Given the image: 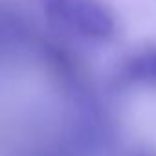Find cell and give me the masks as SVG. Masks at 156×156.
Here are the masks:
<instances>
[{
    "label": "cell",
    "mask_w": 156,
    "mask_h": 156,
    "mask_svg": "<svg viewBox=\"0 0 156 156\" xmlns=\"http://www.w3.org/2000/svg\"><path fill=\"white\" fill-rule=\"evenodd\" d=\"M44 15L64 31L85 39H107L114 33V19L96 0H42Z\"/></svg>",
    "instance_id": "obj_1"
},
{
    "label": "cell",
    "mask_w": 156,
    "mask_h": 156,
    "mask_svg": "<svg viewBox=\"0 0 156 156\" xmlns=\"http://www.w3.org/2000/svg\"><path fill=\"white\" fill-rule=\"evenodd\" d=\"M129 79L152 85L156 83V50H147L132 57L125 68Z\"/></svg>",
    "instance_id": "obj_2"
}]
</instances>
